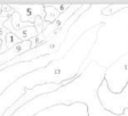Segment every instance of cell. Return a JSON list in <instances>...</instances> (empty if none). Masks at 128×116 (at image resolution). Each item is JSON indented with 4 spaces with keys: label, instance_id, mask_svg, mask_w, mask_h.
<instances>
[{
    "label": "cell",
    "instance_id": "1",
    "mask_svg": "<svg viewBox=\"0 0 128 116\" xmlns=\"http://www.w3.org/2000/svg\"><path fill=\"white\" fill-rule=\"evenodd\" d=\"M104 24H97L90 29L86 30L80 35L73 46L70 47V50L65 54L64 58L53 60L46 67L38 68L29 74H24L22 77L17 79L14 84L8 88L9 90L17 88L28 90L37 87L42 80L41 84L46 83H63L65 81H72V79L79 74L80 66L92 50L93 46L97 40V32Z\"/></svg>",
    "mask_w": 128,
    "mask_h": 116
},
{
    "label": "cell",
    "instance_id": "2",
    "mask_svg": "<svg viewBox=\"0 0 128 116\" xmlns=\"http://www.w3.org/2000/svg\"><path fill=\"white\" fill-rule=\"evenodd\" d=\"M89 8H90V5H82V7L80 8L79 10L65 23V25H64L60 31L56 32L50 39H48L46 42H44L42 45L38 46L37 48L31 49V50L25 53L24 55L15 58L14 60L9 61V63L5 64V65H2V66H0V68L5 69V67L14 66V65H16V64H22V63H25V61L36 60L38 58L46 57V56H52V55H54V54H57V51H58L60 48H61V45L64 42V40L66 39L68 33H69L71 26L77 22V19L79 18L80 16L82 15L85 11H87Z\"/></svg>",
    "mask_w": 128,
    "mask_h": 116
},
{
    "label": "cell",
    "instance_id": "3",
    "mask_svg": "<svg viewBox=\"0 0 128 116\" xmlns=\"http://www.w3.org/2000/svg\"><path fill=\"white\" fill-rule=\"evenodd\" d=\"M97 97L102 107L109 113L117 116H122L128 109V84L121 93H112L108 83L103 81L97 89Z\"/></svg>",
    "mask_w": 128,
    "mask_h": 116
},
{
    "label": "cell",
    "instance_id": "4",
    "mask_svg": "<svg viewBox=\"0 0 128 116\" xmlns=\"http://www.w3.org/2000/svg\"><path fill=\"white\" fill-rule=\"evenodd\" d=\"M104 81L112 93H121L128 84V53L111 64L106 69Z\"/></svg>",
    "mask_w": 128,
    "mask_h": 116
},
{
    "label": "cell",
    "instance_id": "5",
    "mask_svg": "<svg viewBox=\"0 0 128 116\" xmlns=\"http://www.w3.org/2000/svg\"><path fill=\"white\" fill-rule=\"evenodd\" d=\"M70 82H72V81H65V82H63V83H45V84H39V85H37V87L32 88V89L26 90V91L7 109V112H6V114L4 116H10L12 114L15 113L16 109L20 108L21 106H23L25 103L32 100L34 97L42 95V93H47V92L55 91V90H58V89H61L62 87H64V85L69 84Z\"/></svg>",
    "mask_w": 128,
    "mask_h": 116
},
{
    "label": "cell",
    "instance_id": "6",
    "mask_svg": "<svg viewBox=\"0 0 128 116\" xmlns=\"http://www.w3.org/2000/svg\"><path fill=\"white\" fill-rule=\"evenodd\" d=\"M16 13L21 15L22 22L24 23H31L34 24L37 17H41L45 19L46 17V10L45 5H14L9 3Z\"/></svg>",
    "mask_w": 128,
    "mask_h": 116
},
{
    "label": "cell",
    "instance_id": "7",
    "mask_svg": "<svg viewBox=\"0 0 128 116\" xmlns=\"http://www.w3.org/2000/svg\"><path fill=\"white\" fill-rule=\"evenodd\" d=\"M31 49H33L32 40H29V41H22V42H20L18 45H16L15 47H13L12 49L7 50L5 54L0 55V66H2V65H5V64L9 63V61L14 60L15 58L24 55V54L30 51Z\"/></svg>",
    "mask_w": 128,
    "mask_h": 116
},
{
    "label": "cell",
    "instance_id": "8",
    "mask_svg": "<svg viewBox=\"0 0 128 116\" xmlns=\"http://www.w3.org/2000/svg\"><path fill=\"white\" fill-rule=\"evenodd\" d=\"M4 26H5L9 32H13L14 34L17 35V37L21 39V41H29V40H33L34 38H37L38 35H39L34 25L29 26V27H24V29H21V30L13 29V26H12V19L10 18H9L5 24H4Z\"/></svg>",
    "mask_w": 128,
    "mask_h": 116
},
{
    "label": "cell",
    "instance_id": "9",
    "mask_svg": "<svg viewBox=\"0 0 128 116\" xmlns=\"http://www.w3.org/2000/svg\"><path fill=\"white\" fill-rule=\"evenodd\" d=\"M45 10H46V17L44 19V22H45V29H46L49 24L54 23L56 19L58 18L61 16V13L53 5H45Z\"/></svg>",
    "mask_w": 128,
    "mask_h": 116
},
{
    "label": "cell",
    "instance_id": "10",
    "mask_svg": "<svg viewBox=\"0 0 128 116\" xmlns=\"http://www.w3.org/2000/svg\"><path fill=\"white\" fill-rule=\"evenodd\" d=\"M10 19H12V26L15 30H21V29H24V27H29V26L34 25V24H31V23H24V22H22L21 15L18 13H16V11L13 14Z\"/></svg>",
    "mask_w": 128,
    "mask_h": 116
},
{
    "label": "cell",
    "instance_id": "11",
    "mask_svg": "<svg viewBox=\"0 0 128 116\" xmlns=\"http://www.w3.org/2000/svg\"><path fill=\"white\" fill-rule=\"evenodd\" d=\"M5 42H6V48H7V50L12 49L13 47H15L16 45H18L20 42H22L21 39L16 34H14L13 32H8V34L6 35L5 38Z\"/></svg>",
    "mask_w": 128,
    "mask_h": 116
},
{
    "label": "cell",
    "instance_id": "12",
    "mask_svg": "<svg viewBox=\"0 0 128 116\" xmlns=\"http://www.w3.org/2000/svg\"><path fill=\"white\" fill-rule=\"evenodd\" d=\"M127 7L128 5H109L104 9H102L101 14L103 16H109V15H112V14H116L117 11H120L121 9H125Z\"/></svg>",
    "mask_w": 128,
    "mask_h": 116
}]
</instances>
